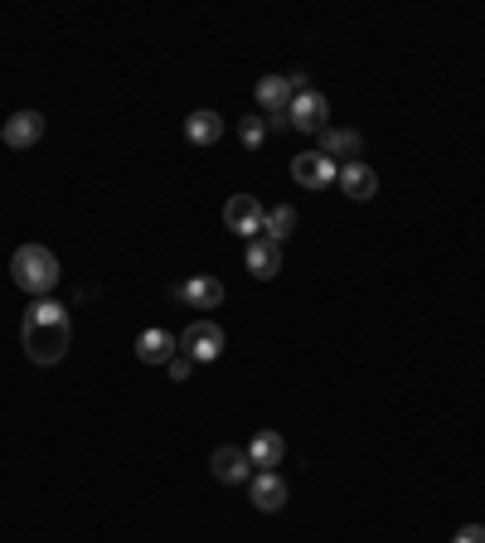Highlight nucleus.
<instances>
[{
	"label": "nucleus",
	"instance_id": "423d86ee",
	"mask_svg": "<svg viewBox=\"0 0 485 543\" xmlns=\"http://www.w3.org/2000/svg\"><path fill=\"white\" fill-rule=\"evenodd\" d=\"M262 214H267V209H262L253 194H233V199L224 204L228 233H238V238H248V243H253V238H262Z\"/></svg>",
	"mask_w": 485,
	"mask_h": 543
},
{
	"label": "nucleus",
	"instance_id": "dca6fc26",
	"mask_svg": "<svg viewBox=\"0 0 485 543\" xmlns=\"http://www.w3.org/2000/svg\"><path fill=\"white\" fill-rule=\"evenodd\" d=\"M185 136H190V146H214L224 136V117L209 112V107H199V112L185 117Z\"/></svg>",
	"mask_w": 485,
	"mask_h": 543
},
{
	"label": "nucleus",
	"instance_id": "9d476101",
	"mask_svg": "<svg viewBox=\"0 0 485 543\" xmlns=\"http://www.w3.org/2000/svg\"><path fill=\"white\" fill-rule=\"evenodd\" d=\"M248 500H253L262 514H277L287 505V480L277 476V471H258V476L248 480Z\"/></svg>",
	"mask_w": 485,
	"mask_h": 543
},
{
	"label": "nucleus",
	"instance_id": "f257e3e1",
	"mask_svg": "<svg viewBox=\"0 0 485 543\" xmlns=\"http://www.w3.org/2000/svg\"><path fill=\"white\" fill-rule=\"evenodd\" d=\"M20 340H25V354L34 364H59L68 354V340H73V325H68V306L39 296L30 311H25V325H20Z\"/></svg>",
	"mask_w": 485,
	"mask_h": 543
},
{
	"label": "nucleus",
	"instance_id": "f03ea898",
	"mask_svg": "<svg viewBox=\"0 0 485 543\" xmlns=\"http://www.w3.org/2000/svg\"><path fill=\"white\" fill-rule=\"evenodd\" d=\"M10 277H15V287L30 291V296H49V291L59 287V257L49 253V248H39V243H25V248H15L10 257Z\"/></svg>",
	"mask_w": 485,
	"mask_h": 543
},
{
	"label": "nucleus",
	"instance_id": "aec40b11",
	"mask_svg": "<svg viewBox=\"0 0 485 543\" xmlns=\"http://www.w3.org/2000/svg\"><path fill=\"white\" fill-rule=\"evenodd\" d=\"M165 374H170L175 384H185V379H190V374H194V359H185V354H175V359L165 364Z\"/></svg>",
	"mask_w": 485,
	"mask_h": 543
},
{
	"label": "nucleus",
	"instance_id": "ddd939ff",
	"mask_svg": "<svg viewBox=\"0 0 485 543\" xmlns=\"http://www.w3.org/2000/svg\"><path fill=\"white\" fill-rule=\"evenodd\" d=\"M359 151H364V136H359V131H345V127H325L321 131V156H330L335 165H340V160H345V165L359 160Z\"/></svg>",
	"mask_w": 485,
	"mask_h": 543
},
{
	"label": "nucleus",
	"instance_id": "f8f14e48",
	"mask_svg": "<svg viewBox=\"0 0 485 543\" xmlns=\"http://www.w3.org/2000/svg\"><path fill=\"white\" fill-rule=\"evenodd\" d=\"M209 466H214V476L224 480V485H243V480H253V461H248V451L243 447H219Z\"/></svg>",
	"mask_w": 485,
	"mask_h": 543
},
{
	"label": "nucleus",
	"instance_id": "20e7f679",
	"mask_svg": "<svg viewBox=\"0 0 485 543\" xmlns=\"http://www.w3.org/2000/svg\"><path fill=\"white\" fill-rule=\"evenodd\" d=\"M180 350H185V359H194V364H214V359L224 354V330H219L214 320H194L190 330L180 335Z\"/></svg>",
	"mask_w": 485,
	"mask_h": 543
},
{
	"label": "nucleus",
	"instance_id": "6ab92c4d",
	"mask_svg": "<svg viewBox=\"0 0 485 543\" xmlns=\"http://www.w3.org/2000/svg\"><path fill=\"white\" fill-rule=\"evenodd\" d=\"M238 141H243L248 151H258L262 141H267V117H243V122H238Z\"/></svg>",
	"mask_w": 485,
	"mask_h": 543
},
{
	"label": "nucleus",
	"instance_id": "2eb2a0df",
	"mask_svg": "<svg viewBox=\"0 0 485 543\" xmlns=\"http://www.w3.org/2000/svg\"><path fill=\"white\" fill-rule=\"evenodd\" d=\"M248 272H253L258 282H272V277L282 272V248H277L272 238H253V243H248Z\"/></svg>",
	"mask_w": 485,
	"mask_h": 543
},
{
	"label": "nucleus",
	"instance_id": "a211bd4d",
	"mask_svg": "<svg viewBox=\"0 0 485 543\" xmlns=\"http://www.w3.org/2000/svg\"><path fill=\"white\" fill-rule=\"evenodd\" d=\"M291 228H296V209H291V204H277V209L262 214V238H272L277 248L291 238Z\"/></svg>",
	"mask_w": 485,
	"mask_h": 543
},
{
	"label": "nucleus",
	"instance_id": "4468645a",
	"mask_svg": "<svg viewBox=\"0 0 485 543\" xmlns=\"http://www.w3.org/2000/svg\"><path fill=\"white\" fill-rule=\"evenodd\" d=\"M335 185L350 194V199H374V194H379V175H374L364 160H350V165H340V180H335Z\"/></svg>",
	"mask_w": 485,
	"mask_h": 543
},
{
	"label": "nucleus",
	"instance_id": "f3484780",
	"mask_svg": "<svg viewBox=\"0 0 485 543\" xmlns=\"http://www.w3.org/2000/svg\"><path fill=\"white\" fill-rule=\"evenodd\" d=\"M282 437L277 432H258L253 442H248V461L258 466V471H272V466H282Z\"/></svg>",
	"mask_w": 485,
	"mask_h": 543
},
{
	"label": "nucleus",
	"instance_id": "412c9836",
	"mask_svg": "<svg viewBox=\"0 0 485 543\" xmlns=\"http://www.w3.org/2000/svg\"><path fill=\"white\" fill-rule=\"evenodd\" d=\"M452 543H485V524H466V529H456Z\"/></svg>",
	"mask_w": 485,
	"mask_h": 543
},
{
	"label": "nucleus",
	"instance_id": "7ed1b4c3",
	"mask_svg": "<svg viewBox=\"0 0 485 543\" xmlns=\"http://www.w3.org/2000/svg\"><path fill=\"white\" fill-rule=\"evenodd\" d=\"M291 180L301 190H325V185L340 180V165L330 156H321V151H301V156H291Z\"/></svg>",
	"mask_w": 485,
	"mask_h": 543
},
{
	"label": "nucleus",
	"instance_id": "6e6552de",
	"mask_svg": "<svg viewBox=\"0 0 485 543\" xmlns=\"http://www.w3.org/2000/svg\"><path fill=\"white\" fill-rule=\"evenodd\" d=\"M0 136H5V146H10V151H30V146L44 141V117L25 107V112L5 117V131H0Z\"/></svg>",
	"mask_w": 485,
	"mask_h": 543
},
{
	"label": "nucleus",
	"instance_id": "0eeeda50",
	"mask_svg": "<svg viewBox=\"0 0 485 543\" xmlns=\"http://www.w3.org/2000/svg\"><path fill=\"white\" fill-rule=\"evenodd\" d=\"M170 301H180V306H190V311H214L219 301H224V282L219 277H190V282H175L170 287Z\"/></svg>",
	"mask_w": 485,
	"mask_h": 543
},
{
	"label": "nucleus",
	"instance_id": "1a4fd4ad",
	"mask_svg": "<svg viewBox=\"0 0 485 543\" xmlns=\"http://www.w3.org/2000/svg\"><path fill=\"white\" fill-rule=\"evenodd\" d=\"M325 117H330V102H325L321 93H296L291 97V112H287V122L296 131H325Z\"/></svg>",
	"mask_w": 485,
	"mask_h": 543
},
{
	"label": "nucleus",
	"instance_id": "39448f33",
	"mask_svg": "<svg viewBox=\"0 0 485 543\" xmlns=\"http://www.w3.org/2000/svg\"><path fill=\"white\" fill-rule=\"evenodd\" d=\"M258 107L262 117L272 122V127H282L291 112V97H296V88H291V78H282V73H267V78H258Z\"/></svg>",
	"mask_w": 485,
	"mask_h": 543
},
{
	"label": "nucleus",
	"instance_id": "9b49d317",
	"mask_svg": "<svg viewBox=\"0 0 485 543\" xmlns=\"http://www.w3.org/2000/svg\"><path fill=\"white\" fill-rule=\"evenodd\" d=\"M175 354H180V340L170 330H141L136 335V359L141 364H170Z\"/></svg>",
	"mask_w": 485,
	"mask_h": 543
}]
</instances>
